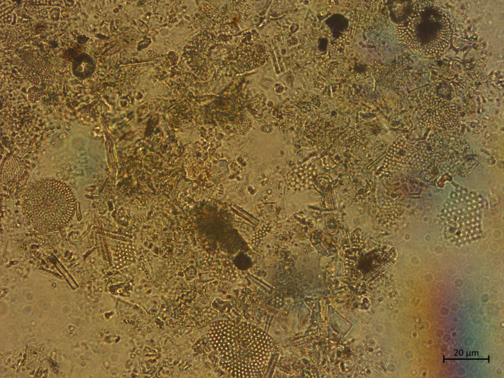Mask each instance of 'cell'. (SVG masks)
Segmentation results:
<instances>
[{"mask_svg":"<svg viewBox=\"0 0 504 378\" xmlns=\"http://www.w3.org/2000/svg\"><path fill=\"white\" fill-rule=\"evenodd\" d=\"M219 357L220 367L237 378L270 377L279 348L274 340L260 328L246 322H215L207 335Z\"/></svg>","mask_w":504,"mask_h":378,"instance_id":"cell-1","label":"cell"},{"mask_svg":"<svg viewBox=\"0 0 504 378\" xmlns=\"http://www.w3.org/2000/svg\"><path fill=\"white\" fill-rule=\"evenodd\" d=\"M23 209L36 230L44 232L58 230L73 218L76 200L70 188L64 183L45 179L36 181L25 192Z\"/></svg>","mask_w":504,"mask_h":378,"instance_id":"cell-2","label":"cell"},{"mask_svg":"<svg viewBox=\"0 0 504 378\" xmlns=\"http://www.w3.org/2000/svg\"><path fill=\"white\" fill-rule=\"evenodd\" d=\"M397 27L400 40L411 49L436 57L449 46L453 33L447 15L432 1H420Z\"/></svg>","mask_w":504,"mask_h":378,"instance_id":"cell-3","label":"cell"},{"mask_svg":"<svg viewBox=\"0 0 504 378\" xmlns=\"http://www.w3.org/2000/svg\"><path fill=\"white\" fill-rule=\"evenodd\" d=\"M419 105L418 118L423 126L439 134H449L458 128V111L453 102L429 90L421 95Z\"/></svg>","mask_w":504,"mask_h":378,"instance_id":"cell-4","label":"cell"},{"mask_svg":"<svg viewBox=\"0 0 504 378\" xmlns=\"http://www.w3.org/2000/svg\"><path fill=\"white\" fill-rule=\"evenodd\" d=\"M446 236L451 241L466 244L475 240L481 232V209L477 206H453L444 213Z\"/></svg>","mask_w":504,"mask_h":378,"instance_id":"cell-5","label":"cell"},{"mask_svg":"<svg viewBox=\"0 0 504 378\" xmlns=\"http://www.w3.org/2000/svg\"><path fill=\"white\" fill-rule=\"evenodd\" d=\"M27 52L24 51L22 54V63H20L24 74L33 83H47L49 76L47 67L35 53Z\"/></svg>","mask_w":504,"mask_h":378,"instance_id":"cell-6","label":"cell"},{"mask_svg":"<svg viewBox=\"0 0 504 378\" xmlns=\"http://www.w3.org/2000/svg\"><path fill=\"white\" fill-rule=\"evenodd\" d=\"M378 80L385 87L395 89L401 87L408 75L406 67L398 63L382 65L377 72Z\"/></svg>","mask_w":504,"mask_h":378,"instance_id":"cell-7","label":"cell"}]
</instances>
